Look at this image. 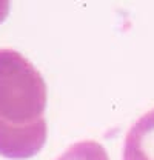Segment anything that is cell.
Returning <instances> with one entry per match:
<instances>
[{
  "instance_id": "3957f363",
  "label": "cell",
  "mask_w": 154,
  "mask_h": 160,
  "mask_svg": "<svg viewBox=\"0 0 154 160\" xmlns=\"http://www.w3.org/2000/svg\"><path fill=\"white\" fill-rule=\"evenodd\" d=\"M57 160H110L106 149L96 140H83L71 145Z\"/></svg>"
},
{
  "instance_id": "6da1fadb",
  "label": "cell",
  "mask_w": 154,
  "mask_h": 160,
  "mask_svg": "<svg viewBox=\"0 0 154 160\" xmlns=\"http://www.w3.org/2000/svg\"><path fill=\"white\" fill-rule=\"evenodd\" d=\"M46 83L14 49H0V154L28 159L46 142Z\"/></svg>"
},
{
  "instance_id": "277c9868",
  "label": "cell",
  "mask_w": 154,
  "mask_h": 160,
  "mask_svg": "<svg viewBox=\"0 0 154 160\" xmlns=\"http://www.w3.org/2000/svg\"><path fill=\"white\" fill-rule=\"evenodd\" d=\"M8 12H9V3L8 2H0V23L5 20Z\"/></svg>"
},
{
  "instance_id": "7a4b0ae2",
  "label": "cell",
  "mask_w": 154,
  "mask_h": 160,
  "mask_svg": "<svg viewBox=\"0 0 154 160\" xmlns=\"http://www.w3.org/2000/svg\"><path fill=\"white\" fill-rule=\"evenodd\" d=\"M123 160H154V109L130 128L125 137Z\"/></svg>"
}]
</instances>
